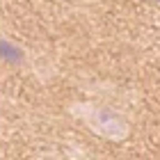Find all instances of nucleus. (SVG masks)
I'll use <instances>...</instances> for the list:
<instances>
[{
	"mask_svg": "<svg viewBox=\"0 0 160 160\" xmlns=\"http://www.w3.org/2000/svg\"><path fill=\"white\" fill-rule=\"evenodd\" d=\"M0 60L7 62V64H18L21 60H23V50H21L18 46H14L12 41L0 39Z\"/></svg>",
	"mask_w": 160,
	"mask_h": 160,
	"instance_id": "f257e3e1",
	"label": "nucleus"
}]
</instances>
